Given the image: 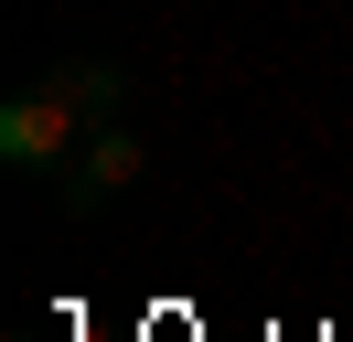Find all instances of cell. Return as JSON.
<instances>
[{
    "instance_id": "cell-1",
    "label": "cell",
    "mask_w": 353,
    "mask_h": 342,
    "mask_svg": "<svg viewBox=\"0 0 353 342\" xmlns=\"http://www.w3.org/2000/svg\"><path fill=\"white\" fill-rule=\"evenodd\" d=\"M97 118H118V64H75V75H43L0 107V161L11 171H54Z\"/></svg>"
},
{
    "instance_id": "cell-2",
    "label": "cell",
    "mask_w": 353,
    "mask_h": 342,
    "mask_svg": "<svg viewBox=\"0 0 353 342\" xmlns=\"http://www.w3.org/2000/svg\"><path fill=\"white\" fill-rule=\"evenodd\" d=\"M150 171V139L139 128H118V118H97L86 128V150L65 161V214H97V203H118V192Z\"/></svg>"
}]
</instances>
